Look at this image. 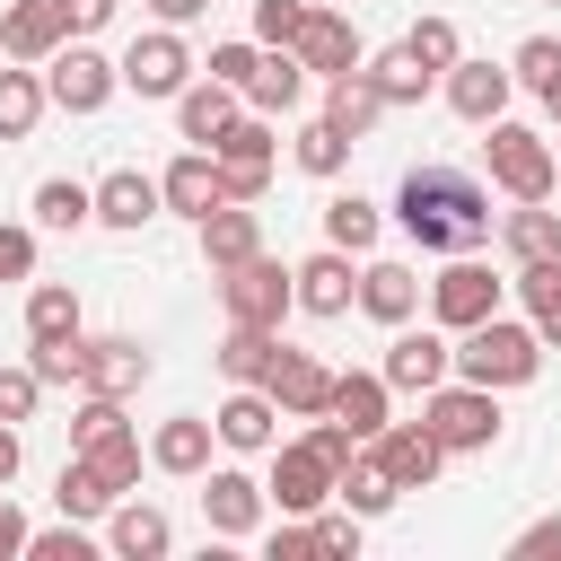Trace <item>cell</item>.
I'll list each match as a JSON object with an SVG mask.
<instances>
[{
	"mask_svg": "<svg viewBox=\"0 0 561 561\" xmlns=\"http://www.w3.org/2000/svg\"><path fill=\"white\" fill-rule=\"evenodd\" d=\"M394 219L421 254H473L491 245V193L473 167H412L394 184Z\"/></svg>",
	"mask_w": 561,
	"mask_h": 561,
	"instance_id": "obj_1",
	"label": "cell"
},
{
	"mask_svg": "<svg viewBox=\"0 0 561 561\" xmlns=\"http://www.w3.org/2000/svg\"><path fill=\"white\" fill-rule=\"evenodd\" d=\"M535 368H543V333H535V324L482 316V324H465V333H456V377H473V386H491V394L526 386Z\"/></svg>",
	"mask_w": 561,
	"mask_h": 561,
	"instance_id": "obj_2",
	"label": "cell"
},
{
	"mask_svg": "<svg viewBox=\"0 0 561 561\" xmlns=\"http://www.w3.org/2000/svg\"><path fill=\"white\" fill-rule=\"evenodd\" d=\"M482 158H491V184L508 193V202H552V184H561V149L543 140V131H526V123H491V140H482Z\"/></svg>",
	"mask_w": 561,
	"mask_h": 561,
	"instance_id": "obj_3",
	"label": "cell"
},
{
	"mask_svg": "<svg viewBox=\"0 0 561 561\" xmlns=\"http://www.w3.org/2000/svg\"><path fill=\"white\" fill-rule=\"evenodd\" d=\"M219 307H228V324H272L280 333V316L298 307V263H280V254L228 263L219 272Z\"/></svg>",
	"mask_w": 561,
	"mask_h": 561,
	"instance_id": "obj_4",
	"label": "cell"
},
{
	"mask_svg": "<svg viewBox=\"0 0 561 561\" xmlns=\"http://www.w3.org/2000/svg\"><path fill=\"white\" fill-rule=\"evenodd\" d=\"M430 430H438V447L447 456H473V447H491L500 438V394L491 386H473V377H447V386H430V412H421Z\"/></svg>",
	"mask_w": 561,
	"mask_h": 561,
	"instance_id": "obj_5",
	"label": "cell"
},
{
	"mask_svg": "<svg viewBox=\"0 0 561 561\" xmlns=\"http://www.w3.org/2000/svg\"><path fill=\"white\" fill-rule=\"evenodd\" d=\"M44 88H53V105H61V114H96V105L123 88V61H105L88 35H70V44L44 61Z\"/></svg>",
	"mask_w": 561,
	"mask_h": 561,
	"instance_id": "obj_6",
	"label": "cell"
},
{
	"mask_svg": "<svg viewBox=\"0 0 561 561\" xmlns=\"http://www.w3.org/2000/svg\"><path fill=\"white\" fill-rule=\"evenodd\" d=\"M123 88H131V96H184V88H193V53H184V35H175V26L131 35V53H123Z\"/></svg>",
	"mask_w": 561,
	"mask_h": 561,
	"instance_id": "obj_7",
	"label": "cell"
},
{
	"mask_svg": "<svg viewBox=\"0 0 561 561\" xmlns=\"http://www.w3.org/2000/svg\"><path fill=\"white\" fill-rule=\"evenodd\" d=\"M368 456L386 465V482H394V491H430V482H438V465H447V447H438V430H430V421H386V430L368 438Z\"/></svg>",
	"mask_w": 561,
	"mask_h": 561,
	"instance_id": "obj_8",
	"label": "cell"
},
{
	"mask_svg": "<svg viewBox=\"0 0 561 561\" xmlns=\"http://www.w3.org/2000/svg\"><path fill=\"white\" fill-rule=\"evenodd\" d=\"M430 316L447 324V333H465V324H482V316H500V280H491V263H473V254H456L438 280H430Z\"/></svg>",
	"mask_w": 561,
	"mask_h": 561,
	"instance_id": "obj_9",
	"label": "cell"
},
{
	"mask_svg": "<svg viewBox=\"0 0 561 561\" xmlns=\"http://www.w3.org/2000/svg\"><path fill=\"white\" fill-rule=\"evenodd\" d=\"M447 377H456V342L430 333V324H394V342H386V386L430 394V386H447Z\"/></svg>",
	"mask_w": 561,
	"mask_h": 561,
	"instance_id": "obj_10",
	"label": "cell"
},
{
	"mask_svg": "<svg viewBox=\"0 0 561 561\" xmlns=\"http://www.w3.org/2000/svg\"><path fill=\"white\" fill-rule=\"evenodd\" d=\"M289 517H316L324 500H333V465L316 456V438H289V447H272V482H263Z\"/></svg>",
	"mask_w": 561,
	"mask_h": 561,
	"instance_id": "obj_11",
	"label": "cell"
},
{
	"mask_svg": "<svg viewBox=\"0 0 561 561\" xmlns=\"http://www.w3.org/2000/svg\"><path fill=\"white\" fill-rule=\"evenodd\" d=\"M298 61H307V79H342V70H359L368 53H359V26L342 18V9H307V26H298V44H289Z\"/></svg>",
	"mask_w": 561,
	"mask_h": 561,
	"instance_id": "obj_12",
	"label": "cell"
},
{
	"mask_svg": "<svg viewBox=\"0 0 561 561\" xmlns=\"http://www.w3.org/2000/svg\"><path fill=\"white\" fill-rule=\"evenodd\" d=\"M61 44H70L61 0H18V9H0V53H9V61H53Z\"/></svg>",
	"mask_w": 561,
	"mask_h": 561,
	"instance_id": "obj_13",
	"label": "cell"
},
{
	"mask_svg": "<svg viewBox=\"0 0 561 561\" xmlns=\"http://www.w3.org/2000/svg\"><path fill=\"white\" fill-rule=\"evenodd\" d=\"M272 421H280V403H272V386H237L219 412H210V430H219V447H237V456H263V447H280L272 438Z\"/></svg>",
	"mask_w": 561,
	"mask_h": 561,
	"instance_id": "obj_14",
	"label": "cell"
},
{
	"mask_svg": "<svg viewBox=\"0 0 561 561\" xmlns=\"http://www.w3.org/2000/svg\"><path fill=\"white\" fill-rule=\"evenodd\" d=\"M237 114H245V88H228V79H193V88L175 96V131H184L193 149H210Z\"/></svg>",
	"mask_w": 561,
	"mask_h": 561,
	"instance_id": "obj_15",
	"label": "cell"
},
{
	"mask_svg": "<svg viewBox=\"0 0 561 561\" xmlns=\"http://www.w3.org/2000/svg\"><path fill=\"white\" fill-rule=\"evenodd\" d=\"M298 307H307V316H351V307H359V272H351L342 245H324V254L298 263Z\"/></svg>",
	"mask_w": 561,
	"mask_h": 561,
	"instance_id": "obj_16",
	"label": "cell"
},
{
	"mask_svg": "<svg viewBox=\"0 0 561 561\" xmlns=\"http://www.w3.org/2000/svg\"><path fill=\"white\" fill-rule=\"evenodd\" d=\"M210 438H219V430H210L202 412H175V421H158L149 465H158V473H175V482H202V473H210Z\"/></svg>",
	"mask_w": 561,
	"mask_h": 561,
	"instance_id": "obj_17",
	"label": "cell"
},
{
	"mask_svg": "<svg viewBox=\"0 0 561 561\" xmlns=\"http://www.w3.org/2000/svg\"><path fill=\"white\" fill-rule=\"evenodd\" d=\"M508 88H517V70H500V61H456L447 70V105L465 123H500L508 114Z\"/></svg>",
	"mask_w": 561,
	"mask_h": 561,
	"instance_id": "obj_18",
	"label": "cell"
},
{
	"mask_svg": "<svg viewBox=\"0 0 561 561\" xmlns=\"http://www.w3.org/2000/svg\"><path fill=\"white\" fill-rule=\"evenodd\" d=\"M386 114H394V105H386V88L368 79V61H359V70H342V79L324 88V123H333V131H351V140H368Z\"/></svg>",
	"mask_w": 561,
	"mask_h": 561,
	"instance_id": "obj_19",
	"label": "cell"
},
{
	"mask_svg": "<svg viewBox=\"0 0 561 561\" xmlns=\"http://www.w3.org/2000/svg\"><path fill=\"white\" fill-rule=\"evenodd\" d=\"M158 193H167V210H184L193 228H202V219L228 202V193H219V158H210V149H184V158L158 175Z\"/></svg>",
	"mask_w": 561,
	"mask_h": 561,
	"instance_id": "obj_20",
	"label": "cell"
},
{
	"mask_svg": "<svg viewBox=\"0 0 561 561\" xmlns=\"http://www.w3.org/2000/svg\"><path fill=\"white\" fill-rule=\"evenodd\" d=\"M359 307H368L377 324H412V316H421V272L394 263V254H377V263L359 272Z\"/></svg>",
	"mask_w": 561,
	"mask_h": 561,
	"instance_id": "obj_21",
	"label": "cell"
},
{
	"mask_svg": "<svg viewBox=\"0 0 561 561\" xmlns=\"http://www.w3.org/2000/svg\"><path fill=\"white\" fill-rule=\"evenodd\" d=\"M272 403H280L289 421L333 412V368H324V359H307V351H280V368H272Z\"/></svg>",
	"mask_w": 561,
	"mask_h": 561,
	"instance_id": "obj_22",
	"label": "cell"
},
{
	"mask_svg": "<svg viewBox=\"0 0 561 561\" xmlns=\"http://www.w3.org/2000/svg\"><path fill=\"white\" fill-rule=\"evenodd\" d=\"M202 508H210V535H254V526H263V482L237 473V465H219V473L202 482Z\"/></svg>",
	"mask_w": 561,
	"mask_h": 561,
	"instance_id": "obj_23",
	"label": "cell"
},
{
	"mask_svg": "<svg viewBox=\"0 0 561 561\" xmlns=\"http://www.w3.org/2000/svg\"><path fill=\"white\" fill-rule=\"evenodd\" d=\"M105 543H114L123 561H167L175 526H167V508H149V500H114V508H105Z\"/></svg>",
	"mask_w": 561,
	"mask_h": 561,
	"instance_id": "obj_24",
	"label": "cell"
},
{
	"mask_svg": "<svg viewBox=\"0 0 561 561\" xmlns=\"http://www.w3.org/2000/svg\"><path fill=\"white\" fill-rule=\"evenodd\" d=\"M167 210V193H158V175H140V167H114L105 184H96V228H140V219H158Z\"/></svg>",
	"mask_w": 561,
	"mask_h": 561,
	"instance_id": "obj_25",
	"label": "cell"
},
{
	"mask_svg": "<svg viewBox=\"0 0 561 561\" xmlns=\"http://www.w3.org/2000/svg\"><path fill=\"white\" fill-rule=\"evenodd\" d=\"M280 333L272 324H228V342H219V377L228 386H272V368H280Z\"/></svg>",
	"mask_w": 561,
	"mask_h": 561,
	"instance_id": "obj_26",
	"label": "cell"
},
{
	"mask_svg": "<svg viewBox=\"0 0 561 561\" xmlns=\"http://www.w3.org/2000/svg\"><path fill=\"white\" fill-rule=\"evenodd\" d=\"M88 394H140L149 386V351L131 342V333H105V342H88V377H79Z\"/></svg>",
	"mask_w": 561,
	"mask_h": 561,
	"instance_id": "obj_27",
	"label": "cell"
},
{
	"mask_svg": "<svg viewBox=\"0 0 561 561\" xmlns=\"http://www.w3.org/2000/svg\"><path fill=\"white\" fill-rule=\"evenodd\" d=\"M245 105H254V114H289V105H307V61H298L289 44H272V53L254 61V79H245Z\"/></svg>",
	"mask_w": 561,
	"mask_h": 561,
	"instance_id": "obj_28",
	"label": "cell"
},
{
	"mask_svg": "<svg viewBox=\"0 0 561 561\" xmlns=\"http://www.w3.org/2000/svg\"><path fill=\"white\" fill-rule=\"evenodd\" d=\"M202 254H210V272L263 254V219H254V202H219V210L202 219Z\"/></svg>",
	"mask_w": 561,
	"mask_h": 561,
	"instance_id": "obj_29",
	"label": "cell"
},
{
	"mask_svg": "<svg viewBox=\"0 0 561 561\" xmlns=\"http://www.w3.org/2000/svg\"><path fill=\"white\" fill-rule=\"evenodd\" d=\"M386 394H394V386H386V368H342V377H333V412H342L359 438H377V430H386Z\"/></svg>",
	"mask_w": 561,
	"mask_h": 561,
	"instance_id": "obj_30",
	"label": "cell"
},
{
	"mask_svg": "<svg viewBox=\"0 0 561 561\" xmlns=\"http://www.w3.org/2000/svg\"><path fill=\"white\" fill-rule=\"evenodd\" d=\"M500 245H508V263H561V210L517 202V210H508V228H500Z\"/></svg>",
	"mask_w": 561,
	"mask_h": 561,
	"instance_id": "obj_31",
	"label": "cell"
},
{
	"mask_svg": "<svg viewBox=\"0 0 561 561\" xmlns=\"http://www.w3.org/2000/svg\"><path fill=\"white\" fill-rule=\"evenodd\" d=\"M96 219V184H79V175H44L35 184V228H88Z\"/></svg>",
	"mask_w": 561,
	"mask_h": 561,
	"instance_id": "obj_32",
	"label": "cell"
},
{
	"mask_svg": "<svg viewBox=\"0 0 561 561\" xmlns=\"http://www.w3.org/2000/svg\"><path fill=\"white\" fill-rule=\"evenodd\" d=\"M377 202H359V193H333L324 202V245H342V254H377Z\"/></svg>",
	"mask_w": 561,
	"mask_h": 561,
	"instance_id": "obj_33",
	"label": "cell"
},
{
	"mask_svg": "<svg viewBox=\"0 0 561 561\" xmlns=\"http://www.w3.org/2000/svg\"><path fill=\"white\" fill-rule=\"evenodd\" d=\"M70 333H79V289L35 280L26 289V342H70Z\"/></svg>",
	"mask_w": 561,
	"mask_h": 561,
	"instance_id": "obj_34",
	"label": "cell"
},
{
	"mask_svg": "<svg viewBox=\"0 0 561 561\" xmlns=\"http://www.w3.org/2000/svg\"><path fill=\"white\" fill-rule=\"evenodd\" d=\"M333 500H342V508H359V517H386L403 491L386 482V465H377V456H351V465L333 473Z\"/></svg>",
	"mask_w": 561,
	"mask_h": 561,
	"instance_id": "obj_35",
	"label": "cell"
},
{
	"mask_svg": "<svg viewBox=\"0 0 561 561\" xmlns=\"http://www.w3.org/2000/svg\"><path fill=\"white\" fill-rule=\"evenodd\" d=\"M44 105H53V88L35 70H0V140H26L44 123Z\"/></svg>",
	"mask_w": 561,
	"mask_h": 561,
	"instance_id": "obj_36",
	"label": "cell"
},
{
	"mask_svg": "<svg viewBox=\"0 0 561 561\" xmlns=\"http://www.w3.org/2000/svg\"><path fill=\"white\" fill-rule=\"evenodd\" d=\"M517 289H526V324L543 333V351H561V263H517Z\"/></svg>",
	"mask_w": 561,
	"mask_h": 561,
	"instance_id": "obj_37",
	"label": "cell"
},
{
	"mask_svg": "<svg viewBox=\"0 0 561 561\" xmlns=\"http://www.w3.org/2000/svg\"><path fill=\"white\" fill-rule=\"evenodd\" d=\"M368 79H377V88H386V105H421V96H430V79H438V70H430V61H421V53H412V44H394V53H377V61H368Z\"/></svg>",
	"mask_w": 561,
	"mask_h": 561,
	"instance_id": "obj_38",
	"label": "cell"
},
{
	"mask_svg": "<svg viewBox=\"0 0 561 561\" xmlns=\"http://www.w3.org/2000/svg\"><path fill=\"white\" fill-rule=\"evenodd\" d=\"M53 500H61V517H105L123 491H114V482H105L88 456H70V465H61V482H53Z\"/></svg>",
	"mask_w": 561,
	"mask_h": 561,
	"instance_id": "obj_39",
	"label": "cell"
},
{
	"mask_svg": "<svg viewBox=\"0 0 561 561\" xmlns=\"http://www.w3.org/2000/svg\"><path fill=\"white\" fill-rule=\"evenodd\" d=\"M219 158H237V167H272L280 158V140H272V114H237L219 140H210Z\"/></svg>",
	"mask_w": 561,
	"mask_h": 561,
	"instance_id": "obj_40",
	"label": "cell"
},
{
	"mask_svg": "<svg viewBox=\"0 0 561 561\" xmlns=\"http://www.w3.org/2000/svg\"><path fill=\"white\" fill-rule=\"evenodd\" d=\"M298 167H307V175H342V167H351V131H333V123L316 114V123L298 131Z\"/></svg>",
	"mask_w": 561,
	"mask_h": 561,
	"instance_id": "obj_41",
	"label": "cell"
},
{
	"mask_svg": "<svg viewBox=\"0 0 561 561\" xmlns=\"http://www.w3.org/2000/svg\"><path fill=\"white\" fill-rule=\"evenodd\" d=\"M131 421H123V394H88L79 403V421H70V447L88 456V447H105V438H123Z\"/></svg>",
	"mask_w": 561,
	"mask_h": 561,
	"instance_id": "obj_42",
	"label": "cell"
},
{
	"mask_svg": "<svg viewBox=\"0 0 561 561\" xmlns=\"http://www.w3.org/2000/svg\"><path fill=\"white\" fill-rule=\"evenodd\" d=\"M403 44H412L430 70H456V61H465V35H456V18H412V35H403Z\"/></svg>",
	"mask_w": 561,
	"mask_h": 561,
	"instance_id": "obj_43",
	"label": "cell"
},
{
	"mask_svg": "<svg viewBox=\"0 0 561 561\" xmlns=\"http://www.w3.org/2000/svg\"><path fill=\"white\" fill-rule=\"evenodd\" d=\"M508 70H517V88H535V96H543V88L561 79V35H526Z\"/></svg>",
	"mask_w": 561,
	"mask_h": 561,
	"instance_id": "obj_44",
	"label": "cell"
},
{
	"mask_svg": "<svg viewBox=\"0 0 561 561\" xmlns=\"http://www.w3.org/2000/svg\"><path fill=\"white\" fill-rule=\"evenodd\" d=\"M35 377L44 386H79L88 377V342L70 333V342H35Z\"/></svg>",
	"mask_w": 561,
	"mask_h": 561,
	"instance_id": "obj_45",
	"label": "cell"
},
{
	"mask_svg": "<svg viewBox=\"0 0 561 561\" xmlns=\"http://www.w3.org/2000/svg\"><path fill=\"white\" fill-rule=\"evenodd\" d=\"M70 456H79V447H70ZM88 465H96V473H105L114 491H131V482H140V438L123 430V438H105V447H88Z\"/></svg>",
	"mask_w": 561,
	"mask_h": 561,
	"instance_id": "obj_46",
	"label": "cell"
},
{
	"mask_svg": "<svg viewBox=\"0 0 561 561\" xmlns=\"http://www.w3.org/2000/svg\"><path fill=\"white\" fill-rule=\"evenodd\" d=\"M307 0H254V44H298Z\"/></svg>",
	"mask_w": 561,
	"mask_h": 561,
	"instance_id": "obj_47",
	"label": "cell"
},
{
	"mask_svg": "<svg viewBox=\"0 0 561 561\" xmlns=\"http://www.w3.org/2000/svg\"><path fill=\"white\" fill-rule=\"evenodd\" d=\"M44 403V377H35V359L26 368H0V421H26Z\"/></svg>",
	"mask_w": 561,
	"mask_h": 561,
	"instance_id": "obj_48",
	"label": "cell"
},
{
	"mask_svg": "<svg viewBox=\"0 0 561 561\" xmlns=\"http://www.w3.org/2000/svg\"><path fill=\"white\" fill-rule=\"evenodd\" d=\"M0 280H35V228L0 219Z\"/></svg>",
	"mask_w": 561,
	"mask_h": 561,
	"instance_id": "obj_49",
	"label": "cell"
},
{
	"mask_svg": "<svg viewBox=\"0 0 561 561\" xmlns=\"http://www.w3.org/2000/svg\"><path fill=\"white\" fill-rule=\"evenodd\" d=\"M219 158V149H210ZM263 184H272V167H237V158H219V193L228 202H263Z\"/></svg>",
	"mask_w": 561,
	"mask_h": 561,
	"instance_id": "obj_50",
	"label": "cell"
},
{
	"mask_svg": "<svg viewBox=\"0 0 561 561\" xmlns=\"http://www.w3.org/2000/svg\"><path fill=\"white\" fill-rule=\"evenodd\" d=\"M26 561H88V535H79V526H53V535H26Z\"/></svg>",
	"mask_w": 561,
	"mask_h": 561,
	"instance_id": "obj_51",
	"label": "cell"
},
{
	"mask_svg": "<svg viewBox=\"0 0 561 561\" xmlns=\"http://www.w3.org/2000/svg\"><path fill=\"white\" fill-rule=\"evenodd\" d=\"M254 61H263L254 44H210V79H228V88H245V79H254Z\"/></svg>",
	"mask_w": 561,
	"mask_h": 561,
	"instance_id": "obj_52",
	"label": "cell"
},
{
	"mask_svg": "<svg viewBox=\"0 0 561 561\" xmlns=\"http://www.w3.org/2000/svg\"><path fill=\"white\" fill-rule=\"evenodd\" d=\"M316 552H359V508H333V517H316Z\"/></svg>",
	"mask_w": 561,
	"mask_h": 561,
	"instance_id": "obj_53",
	"label": "cell"
},
{
	"mask_svg": "<svg viewBox=\"0 0 561 561\" xmlns=\"http://www.w3.org/2000/svg\"><path fill=\"white\" fill-rule=\"evenodd\" d=\"M508 552H517V561H561V517H535V526H526Z\"/></svg>",
	"mask_w": 561,
	"mask_h": 561,
	"instance_id": "obj_54",
	"label": "cell"
},
{
	"mask_svg": "<svg viewBox=\"0 0 561 561\" xmlns=\"http://www.w3.org/2000/svg\"><path fill=\"white\" fill-rule=\"evenodd\" d=\"M316 552V526H272V561H307Z\"/></svg>",
	"mask_w": 561,
	"mask_h": 561,
	"instance_id": "obj_55",
	"label": "cell"
},
{
	"mask_svg": "<svg viewBox=\"0 0 561 561\" xmlns=\"http://www.w3.org/2000/svg\"><path fill=\"white\" fill-rule=\"evenodd\" d=\"M61 18H70V35H96L114 18V0H61Z\"/></svg>",
	"mask_w": 561,
	"mask_h": 561,
	"instance_id": "obj_56",
	"label": "cell"
},
{
	"mask_svg": "<svg viewBox=\"0 0 561 561\" xmlns=\"http://www.w3.org/2000/svg\"><path fill=\"white\" fill-rule=\"evenodd\" d=\"M26 535H35V526H26V517H18V500L0 491V561H9V552H26Z\"/></svg>",
	"mask_w": 561,
	"mask_h": 561,
	"instance_id": "obj_57",
	"label": "cell"
},
{
	"mask_svg": "<svg viewBox=\"0 0 561 561\" xmlns=\"http://www.w3.org/2000/svg\"><path fill=\"white\" fill-rule=\"evenodd\" d=\"M149 9H158V26H193L210 0H149Z\"/></svg>",
	"mask_w": 561,
	"mask_h": 561,
	"instance_id": "obj_58",
	"label": "cell"
},
{
	"mask_svg": "<svg viewBox=\"0 0 561 561\" xmlns=\"http://www.w3.org/2000/svg\"><path fill=\"white\" fill-rule=\"evenodd\" d=\"M18 482V421H0V491Z\"/></svg>",
	"mask_w": 561,
	"mask_h": 561,
	"instance_id": "obj_59",
	"label": "cell"
},
{
	"mask_svg": "<svg viewBox=\"0 0 561 561\" xmlns=\"http://www.w3.org/2000/svg\"><path fill=\"white\" fill-rule=\"evenodd\" d=\"M543 114H552V123H561V79H552V88H543Z\"/></svg>",
	"mask_w": 561,
	"mask_h": 561,
	"instance_id": "obj_60",
	"label": "cell"
}]
</instances>
